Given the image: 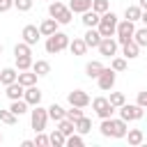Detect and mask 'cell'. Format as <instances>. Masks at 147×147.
I'll use <instances>...</instances> for the list:
<instances>
[{
    "mask_svg": "<svg viewBox=\"0 0 147 147\" xmlns=\"http://www.w3.org/2000/svg\"><path fill=\"white\" fill-rule=\"evenodd\" d=\"M69 34H64V32H53L51 37H46V53H51V55H55V53H62L64 48H69Z\"/></svg>",
    "mask_w": 147,
    "mask_h": 147,
    "instance_id": "6da1fadb",
    "label": "cell"
},
{
    "mask_svg": "<svg viewBox=\"0 0 147 147\" xmlns=\"http://www.w3.org/2000/svg\"><path fill=\"white\" fill-rule=\"evenodd\" d=\"M117 14H113L110 9L106 11V14H101V21H99V25H96V30L101 32V37H115V32H117Z\"/></svg>",
    "mask_w": 147,
    "mask_h": 147,
    "instance_id": "7a4b0ae2",
    "label": "cell"
},
{
    "mask_svg": "<svg viewBox=\"0 0 147 147\" xmlns=\"http://www.w3.org/2000/svg\"><path fill=\"white\" fill-rule=\"evenodd\" d=\"M48 108H41V106H34V110H30V126L34 129V133L44 131L46 124H48Z\"/></svg>",
    "mask_w": 147,
    "mask_h": 147,
    "instance_id": "3957f363",
    "label": "cell"
},
{
    "mask_svg": "<svg viewBox=\"0 0 147 147\" xmlns=\"http://www.w3.org/2000/svg\"><path fill=\"white\" fill-rule=\"evenodd\" d=\"M133 34H136V25H133V21L124 18V21H119V23H117V32H115L117 44H126V41H131V39H133Z\"/></svg>",
    "mask_w": 147,
    "mask_h": 147,
    "instance_id": "277c9868",
    "label": "cell"
},
{
    "mask_svg": "<svg viewBox=\"0 0 147 147\" xmlns=\"http://www.w3.org/2000/svg\"><path fill=\"white\" fill-rule=\"evenodd\" d=\"M92 108H94L96 117H101V119L113 117V113H115V106L108 101V96H96V99L92 101Z\"/></svg>",
    "mask_w": 147,
    "mask_h": 147,
    "instance_id": "5b68a950",
    "label": "cell"
},
{
    "mask_svg": "<svg viewBox=\"0 0 147 147\" xmlns=\"http://www.w3.org/2000/svg\"><path fill=\"white\" fill-rule=\"evenodd\" d=\"M142 115H145V108L138 106V103H124V106H119V117L126 119V122L142 119Z\"/></svg>",
    "mask_w": 147,
    "mask_h": 147,
    "instance_id": "8992f818",
    "label": "cell"
},
{
    "mask_svg": "<svg viewBox=\"0 0 147 147\" xmlns=\"http://www.w3.org/2000/svg\"><path fill=\"white\" fill-rule=\"evenodd\" d=\"M67 101H69V106H78V108H87V106L92 103V99H90V94H87L85 90H74V92H69V94H67Z\"/></svg>",
    "mask_w": 147,
    "mask_h": 147,
    "instance_id": "52a82bcc",
    "label": "cell"
},
{
    "mask_svg": "<svg viewBox=\"0 0 147 147\" xmlns=\"http://www.w3.org/2000/svg\"><path fill=\"white\" fill-rule=\"evenodd\" d=\"M115 69H108V67H103V71L99 74V78H96V83H99V90H103V92H108V90H113V85H115Z\"/></svg>",
    "mask_w": 147,
    "mask_h": 147,
    "instance_id": "ba28073f",
    "label": "cell"
},
{
    "mask_svg": "<svg viewBox=\"0 0 147 147\" xmlns=\"http://www.w3.org/2000/svg\"><path fill=\"white\" fill-rule=\"evenodd\" d=\"M117 39H113V37H103L101 39V44H99V53L103 55V57H115L117 55Z\"/></svg>",
    "mask_w": 147,
    "mask_h": 147,
    "instance_id": "9c48e42d",
    "label": "cell"
},
{
    "mask_svg": "<svg viewBox=\"0 0 147 147\" xmlns=\"http://www.w3.org/2000/svg\"><path fill=\"white\" fill-rule=\"evenodd\" d=\"M21 37H23V41H25V44L34 46V44L39 41V37H41V30H39L37 25H25V28H23V32H21Z\"/></svg>",
    "mask_w": 147,
    "mask_h": 147,
    "instance_id": "30bf717a",
    "label": "cell"
},
{
    "mask_svg": "<svg viewBox=\"0 0 147 147\" xmlns=\"http://www.w3.org/2000/svg\"><path fill=\"white\" fill-rule=\"evenodd\" d=\"M83 39H85V44H87V48H99V44H101V32L96 30V28H87V32L83 34Z\"/></svg>",
    "mask_w": 147,
    "mask_h": 147,
    "instance_id": "8fae6325",
    "label": "cell"
},
{
    "mask_svg": "<svg viewBox=\"0 0 147 147\" xmlns=\"http://www.w3.org/2000/svg\"><path fill=\"white\" fill-rule=\"evenodd\" d=\"M23 99H25L30 106H39V103H41V90H39L37 85H30V87H25Z\"/></svg>",
    "mask_w": 147,
    "mask_h": 147,
    "instance_id": "7c38bea8",
    "label": "cell"
},
{
    "mask_svg": "<svg viewBox=\"0 0 147 147\" xmlns=\"http://www.w3.org/2000/svg\"><path fill=\"white\" fill-rule=\"evenodd\" d=\"M57 25H60V23H57V21H55L53 16H51V18H44V21L39 23V30H41V37H51L53 32H57Z\"/></svg>",
    "mask_w": 147,
    "mask_h": 147,
    "instance_id": "4fadbf2b",
    "label": "cell"
},
{
    "mask_svg": "<svg viewBox=\"0 0 147 147\" xmlns=\"http://www.w3.org/2000/svg\"><path fill=\"white\" fill-rule=\"evenodd\" d=\"M69 51H71V55H85V53H87L85 39H83V37H74V39L69 41Z\"/></svg>",
    "mask_w": 147,
    "mask_h": 147,
    "instance_id": "5bb4252c",
    "label": "cell"
},
{
    "mask_svg": "<svg viewBox=\"0 0 147 147\" xmlns=\"http://www.w3.org/2000/svg\"><path fill=\"white\" fill-rule=\"evenodd\" d=\"M122 55L126 57V60H136L138 55H140V46L131 39V41H126V44H122Z\"/></svg>",
    "mask_w": 147,
    "mask_h": 147,
    "instance_id": "9a60e30c",
    "label": "cell"
},
{
    "mask_svg": "<svg viewBox=\"0 0 147 147\" xmlns=\"http://www.w3.org/2000/svg\"><path fill=\"white\" fill-rule=\"evenodd\" d=\"M18 80V71L14 69V67H5L2 71H0V83L7 87V85H11V83H16Z\"/></svg>",
    "mask_w": 147,
    "mask_h": 147,
    "instance_id": "2e32d148",
    "label": "cell"
},
{
    "mask_svg": "<svg viewBox=\"0 0 147 147\" xmlns=\"http://www.w3.org/2000/svg\"><path fill=\"white\" fill-rule=\"evenodd\" d=\"M5 94L11 99V101H16V99H23V94H25V87L16 80V83H11V85H7L5 87Z\"/></svg>",
    "mask_w": 147,
    "mask_h": 147,
    "instance_id": "e0dca14e",
    "label": "cell"
},
{
    "mask_svg": "<svg viewBox=\"0 0 147 147\" xmlns=\"http://www.w3.org/2000/svg\"><path fill=\"white\" fill-rule=\"evenodd\" d=\"M99 21H101V14H96L94 9L83 11V25H85V28H96Z\"/></svg>",
    "mask_w": 147,
    "mask_h": 147,
    "instance_id": "ac0fdd59",
    "label": "cell"
},
{
    "mask_svg": "<svg viewBox=\"0 0 147 147\" xmlns=\"http://www.w3.org/2000/svg\"><path fill=\"white\" fill-rule=\"evenodd\" d=\"M113 122H115V126H113V138H126V133H129V126H126V124H129V122L122 119V117H119V119H113Z\"/></svg>",
    "mask_w": 147,
    "mask_h": 147,
    "instance_id": "d6986e66",
    "label": "cell"
},
{
    "mask_svg": "<svg viewBox=\"0 0 147 147\" xmlns=\"http://www.w3.org/2000/svg\"><path fill=\"white\" fill-rule=\"evenodd\" d=\"M126 140H129V145H131V147H138V145H142V140H145V133H142V129H129V133H126Z\"/></svg>",
    "mask_w": 147,
    "mask_h": 147,
    "instance_id": "ffe728a7",
    "label": "cell"
},
{
    "mask_svg": "<svg viewBox=\"0 0 147 147\" xmlns=\"http://www.w3.org/2000/svg\"><path fill=\"white\" fill-rule=\"evenodd\" d=\"M101 71H103V64H101L99 60H92V62L85 64V74H87V78H99Z\"/></svg>",
    "mask_w": 147,
    "mask_h": 147,
    "instance_id": "44dd1931",
    "label": "cell"
},
{
    "mask_svg": "<svg viewBox=\"0 0 147 147\" xmlns=\"http://www.w3.org/2000/svg\"><path fill=\"white\" fill-rule=\"evenodd\" d=\"M18 83H21L23 87L37 85V74H34L32 69H28V71H21V74H18Z\"/></svg>",
    "mask_w": 147,
    "mask_h": 147,
    "instance_id": "7402d4cb",
    "label": "cell"
},
{
    "mask_svg": "<svg viewBox=\"0 0 147 147\" xmlns=\"http://www.w3.org/2000/svg\"><path fill=\"white\" fill-rule=\"evenodd\" d=\"M28 108H30V103H28L25 99H16V101H11V106H9V110H11L16 117L25 115V113H28Z\"/></svg>",
    "mask_w": 147,
    "mask_h": 147,
    "instance_id": "603a6c76",
    "label": "cell"
},
{
    "mask_svg": "<svg viewBox=\"0 0 147 147\" xmlns=\"http://www.w3.org/2000/svg\"><path fill=\"white\" fill-rule=\"evenodd\" d=\"M48 117H51L53 122H60V119L67 117V110H64L60 103H51V106H48Z\"/></svg>",
    "mask_w": 147,
    "mask_h": 147,
    "instance_id": "cb8c5ba5",
    "label": "cell"
},
{
    "mask_svg": "<svg viewBox=\"0 0 147 147\" xmlns=\"http://www.w3.org/2000/svg\"><path fill=\"white\" fill-rule=\"evenodd\" d=\"M69 9H71L74 14H83V11L92 9V0H71V2H69Z\"/></svg>",
    "mask_w": 147,
    "mask_h": 147,
    "instance_id": "d4e9b609",
    "label": "cell"
},
{
    "mask_svg": "<svg viewBox=\"0 0 147 147\" xmlns=\"http://www.w3.org/2000/svg\"><path fill=\"white\" fill-rule=\"evenodd\" d=\"M140 16H142V7L140 5H129L126 9H124V18H129V21H140Z\"/></svg>",
    "mask_w": 147,
    "mask_h": 147,
    "instance_id": "484cf974",
    "label": "cell"
},
{
    "mask_svg": "<svg viewBox=\"0 0 147 147\" xmlns=\"http://www.w3.org/2000/svg\"><path fill=\"white\" fill-rule=\"evenodd\" d=\"M32 71H34L37 76H48V74H51V64H48L46 60H34V62H32Z\"/></svg>",
    "mask_w": 147,
    "mask_h": 147,
    "instance_id": "4316f807",
    "label": "cell"
},
{
    "mask_svg": "<svg viewBox=\"0 0 147 147\" xmlns=\"http://www.w3.org/2000/svg\"><path fill=\"white\" fill-rule=\"evenodd\" d=\"M57 129L69 138L71 133H76V122H71V119H67V117H64V119H60V122H57Z\"/></svg>",
    "mask_w": 147,
    "mask_h": 147,
    "instance_id": "83f0119b",
    "label": "cell"
},
{
    "mask_svg": "<svg viewBox=\"0 0 147 147\" xmlns=\"http://www.w3.org/2000/svg\"><path fill=\"white\" fill-rule=\"evenodd\" d=\"M23 55H32V46L25 41H18L14 46V57H23Z\"/></svg>",
    "mask_w": 147,
    "mask_h": 147,
    "instance_id": "f1b7e54d",
    "label": "cell"
},
{
    "mask_svg": "<svg viewBox=\"0 0 147 147\" xmlns=\"http://www.w3.org/2000/svg\"><path fill=\"white\" fill-rule=\"evenodd\" d=\"M76 131H78V133H83V136H85V133H90V131H92V119L83 115V117L76 122Z\"/></svg>",
    "mask_w": 147,
    "mask_h": 147,
    "instance_id": "f546056e",
    "label": "cell"
},
{
    "mask_svg": "<svg viewBox=\"0 0 147 147\" xmlns=\"http://www.w3.org/2000/svg\"><path fill=\"white\" fill-rule=\"evenodd\" d=\"M113 126H115L113 117H106V119H101V126H99L101 136H106V138H113Z\"/></svg>",
    "mask_w": 147,
    "mask_h": 147,
    "instance_id": "4dcf8cb0",
    "label": "cell"
},
{
    "mask_svg": "<svg viewBox=\"0 0 147 147\" xmlns=\"http://www.w3.org/2000/svg\"><path fill=\"white\" fill-rule=\"evenodd\" d=\"M67 7L60 2V0H51V5H48V16H53V18H57L62 11H64Z\"/></svg>",
    "mask_w": 147,
    "mask_h": 147,
    "instance_id": "1f68e13d",
    "label": "cell"
},
{
    "mask_svg": "<svg viewBox=\"0 0 147 147\" xmlns=\"http://www.w3.org/2000/svg\"><path fill=\"white\" fill-rule=\"evenodd\" d=\"M32 55H23V57H16V69L18 71H28V69H32Z\"/></svg>",
    "mask_w": 147,
    "mask_h": 147,
    "instance_id": "d6a6232c",
    "label": "cell"
},
{
    "mask_svg": "<svg viewBox=\"0 0 147 147\" xmlns=\"http://www.w3.org/2000/svg\"><path fill=\"white\" fill-rule=\"evenodd\" d=\"M51 145H55V147H64V145H67V136H64L60 129H55V131L51 133Z\"/></svg>",
    "mask_w": 147,
    "mask_h": 147,
    "instance_id": "836d02e7",
    "label": "cell"
},
{
    "mask_svg": "<svg viewBox=\"0 0 147 147\" xmlns=\"http://www.w3.org/2000/svg\"><path fill=\"white\" fill-rule=\"evenodd\" d=\"M133 41H136L140 48H142V46H147V25H145V28H140V30H136Z\"/></svg>",
    "mask_w": 147,
    "mask_h": 147,
    "instance_id": "e575fe53",
    "label": "cell"
},
{
    "mask_svg": "<svg viewBox=\"0 0 147 147\" xmlns=\"http://www.w3.org/2000/svg\"><path fill=\"white\" fill-rule=\"evenodd\" d=\"M110 69H115V71H124L126 69V57L122 55V57H110Z\"/></svg>",
    "mask_w": 147,
    "mask_h": 147,
    "instance_id": "d590c367",
    "label": "cell"
},
{
    "mask_svg": "<svg viewBox=\"0 0 147 147\" xmlns=\"http://www.w3.org/2000/svg\"><path fill=\"white\" fill-rule=\"evenodd\" d=\"M108 101H110V103H113L115 108H119V106H124V103H126V96H124L122 92H110Z\"/></svg>",
    "mask_w": 147,
    "mask_h": 147,
    "instance_id": "8d00e7d4",
    "label": "cell"
},
{
    "mask_svg": "<svg viewBox=\"0 0 147 147\" xmlns=\"http://www.w3.org/2000/svg\"><path fill=\"white\" fill-rule=\"evenodd\" d=\"M67 145H69V147H83V145H85L83 133H78V131H76V133H71V136L67 138Z\"/></svg>",
    "mask_w": 147,
    "mask_h": 147,
    "instance_id": "74e56055",
    "label": "cell"
},
{
    "mask_svg": "<svg viewBox=\"0 0 147 147\" xmlns=\"http://www.w3.org/2000/svg\"><path fill=\"white\" fill-rule=\"evenodd\" d=\"M0 122H2V124H9V126H14V124H16V115H14L9 108H7V110H0Z\"/></svg>",
    "mask_w": 147,
    "mask_h": 147,
    "instance_id": "f35d334b",
    "label": "cell"
},
{
    "mask_svg": "<svg viewBox=\"0 0 147 147\" xmlns=\"http://www.w3.org/2000/svg\"><path fill=\"white\" fill-rule=\"evenodd\" d=\"M92 9H94L96 14H106V11L110 9V2H108V0H92Z\"/></svg>",
    "mask_w": 147,
    "mask_h": 147,
    "instance_id": "ab89813d",
    "label": "cell"
},
{
    "mask_svg": "<svg viewBox=\"0 0 147 147\" xmlns=\"http://www.w3.org/2000/svg\"><path fill=\"white\" fill-rule=\"evenodd\" d=\"M71 18H74V11H71V9L67 7V9H64V11H62V14H60V16L55 18V21H57L60 25H69V23H71Z\"/></svg>",
    "mask_w": 147,
    "mask_h": 147,
    "instance_id": "60d3db41",
    "label": "cell"
},
{
    "mask_svg": "<svg viewBox=\"0 0 147 147\" xmlns=\"http://www.w3.org/2000/svg\"><path fill=\"white\" fill-rule=\"evenodd\" d=\"M83 117V108H78V106H71L69 110H67V119H71V122H78Z\"/></svg>",
    "mask_w": 147,
    "mask_h": 147,
    "instance_id": "b9f144b4",
    "label": "cell"
},
{
    "mask_svg": "<svg viewBox=\"0 0 147 147\" xmlns=\"http://www.w3.org/2000/svg\"><path fill=\"white\" fill-rule=\"evenodd\" d=\"M32 5H34V0H14V7H16L18 11H30Z\"/></svg>",
    "mask_w": 147,
    "mask_h": 147,
    "instance_id": "7bdbcfd3",
    "label": "cell"
},
{
    "mask_svg": "<svg viewBox=\"0 0 147 147\" xmlns=\"http://www.w3.org/2000/svg\"><path fill=\"white\" fill-rule=\"evenodd\" d=\"M34 145H37V147H46V145H51V136H46L44 131H39L37 138H34Z\"/></svg>",
    "mask_w": 147,
    "mask_h": 147,
    "instance_id": "ee69618b",
    "label": "cell"
},
{
    "mask_svg": "<svg viewBox=\"0 0 147 147\" xmlns=\"http://www.w3.org/2000/svg\"><path fill=\"white\" fill-rule=\"evenodd\" d=\"M14 7V0H0V14H5V11H9Z\"/></svg>",
    "mask_w": 147,
    "mask_h": 147,
    "instance_id": "f6af8a7d",
    "label": "cell"
},
{
    "mask_svg": "<svg viewBox=\"0 0 147 147\" xmlns=\"http://www.w3.org/2000/svg\"><path fill=\"white\" fill-rule=\"evenodd\" d=\"M136 103H138V106H142V108H147V92H138Z\"/></svg>",
    "mask_w": 147,
    "mask_h": 147,
    "instance_id": "bcb514c9",
    "label": "cell"
},
{
    "mask_svg": "<svg viewBox=\"0 0 147 147\" xmlns=\"http://www.w3.org/2000/svg\"><path fill=\"white\" fill-rule=\"evenodd\" d=\"M21 145H23V147H32V145H34V140H23Z\"/></svg>",
    "mask_w": 147,
    "mask_h": 147,
    "instance_id": "7dc6e473",
    "label": "cell"
},
{
    "mask_svg": "<svg viewBox=\"0 0 147 147\" xmlns=\"http://www.w3.org/2000/svg\"><path fill=\"white\" fill-rule=\"evenodd\" d=\"M140 21H142V23L147 25V9H142V16H140Z\"/></svg>",
    "mask_w": 147,
    "mask_h": 147,
    "instance_id": "c3c4849f",
    "label": "cell"
},
{
    "mask_svg": "<svg viewBox=\"0 0 147 147\" xmlns=\"http://www.w3.org/2000/svg\"><path fill=\"white\" fill-rule=\"evenodd\" d=\"M138 5H140L142 9H147V0H138Z\"/></svg>",
    "mask_w": 147,
    "mask_h": 147,
    "instance_id": "681fc988",
    "label": "cell"
},
{
    "mask_svg": "<svg viewBox=\"0 0 147 147\" xmlns=\"http://www.w3.org/2000/svg\"><path fill=\"white\" fill-rule=\"evenodd\" d=\"M0 55H2V44H0Z\"/></svg>",
    "mask_w": 147,
    "mask_h": 147,
    "instance_id": "f907efd6",
    "label": "cell"
},
{
    "mask_svg": "<svg viewBox=\"0 0 147 147\" xmlns=\"http://www.w3.org/2000/svg\"><path fill=\"white\" fill-rule=\"evenodd\" d=\"M0 142H2V133H0Z\"/></svg>",
    "mask_w": 147,
    "mask_h": 147,
    "instance_id": "816d5d0a",
    "label": "cell"
}]
</instances>
